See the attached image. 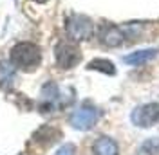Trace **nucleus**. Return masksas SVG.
<instances>
[{"instance_id": "nucleus-1", "label": "nucleus", "mask_w": 159, "mask_h": 155, "mask_svg": "<svg viewBox=\"0 0 159 155\" xmlns=\"http://www.w3.org/2000/svg\"><path fill=\"white\" fill-rule=\"evenodd\" d=\"M9 61L18 70L33 72L42 63V49L33 42H18L9 51Z\"/></svg>"}, {"instance_id": "nucleus-2", "label": "nucleus", "mask_w": 159, "mask_h": 155, "mask_svg": "<svg viewBox=\"0 0 159 155\" xmlns=\"http://www.w3.org/2000/svg\"><path fill=\"white\" fill-rule=\"evenodd\" d=\"M65 31H67V36L72 42H83V40H89L92 36L94 25H92L89 16L70 15L69 18L65 20Z\"/></svg>"}, {"instance_id": "nucleus-3", "label": "nucleus", "mask_w": 159, "mask_h": 155, "mask_svg": "<svg viewBox=\"0 0 159 155\" xmlns=\"http://www.w3.org/2000/svg\"><path fill=\"white\" fill-rule=\"evenodd\" d=\"M56 63L60 69H72L81 61V51L72 40H61L54 49Z\"/></svg>"}, {"instance_id": "nucleus-4", "label": "nucleus", "mask_w": 159, "mask_h": 155, "mask_svg": "<svg viewBox=\"0 0 159 155\" xmlns=\"http://www.w3.org/2000/svg\"><path fill=\"white\" fill-rule=\"evenodd\" d=\"M132 125L139 128H148L159 123V103H147L141 107L134 108V112L130 114Z\"/></svg>"}, {"instance_id": "nucleus-5", "label": "nucleus", "mask_w": 159, "mask_h": 155, "mask_svg": "<svg viewBox=\"0 0 159 155\" xmlns=\"http://www.w3.org/2000/svg\"><path fill=\"white\" fill-rule=\"evenodd\" d=\"M99 112L94 107H81L70 116V125L76 130H90L98 123Z\"/></svg>"}, {"instance_id": "nucleus-6", "label": "nucleus", "mask_w": 159, "mask_h": 155, "mask_svg": "<svg viewBox=\"0 0 159 155\" xmlns=\"http://www.w3.org/2000/svg\"><path fill=\"white\" fill-rule=\"evenodd\" d=\"M99 42L105 47H119L125 42L123 29H119V27L112 25V24L101 25V29H99Z\"/></svg>"}, {"instance_id": "nucleus-7", "label": "nucleus", "mask_w": 159, "mask_h": 155, "mask_svg": "<svg viewBox=\"0 0 159 155\" xmlns=\"http://www.w3.org/2000/svg\"><path fill=\"white\" fill-rule=\"evenodd\" d=\"M92 155H119L118 143L105 135L98 137L92 144Z\"/></svg>"}, {"instance_id": "nucleus-8", "label": "nucleus", "mask_w": 159, "mask_h": 155, "mask_svg": "<svg viewBox=\"0 0 159 155\" xmlns=\"http://www.w3.org/2000/svg\"><path fill=\"white\" fill-rule=\"evenodd\" d=\"M156 56H157V49H143V51H138V52H132L129 56H125L123 61L129 65H143L150 60H154Z\"/></svg>"}, {"instance_id": "nucleus-9", "label": "nucleus", "mask_w": 159, "mask_h": 155, "mask_svg": "<svg viewBox=\"0 0 159 155\" xmlns=\"http://www.w3.org/2000/svg\"><path fill=\"white\" fill-rule=\"evenodd\" d=\"M89 70H99L103 74H109V76H114L116 74V69H114V63L109 61V60H103V58H96L92 60L89 65H87Z\"/></svg>"}, {"instance_id": "nucleus-10", "label": "nucleus", "mask_w": 159, "mask_h": 155, "mask_svg": "<svg viewBox=\"0 0 159 155\" xmlns=\"http://www.w3.org/2000/svg\"><path fill=\"white\" fill-rule=\"evenodd\" d=\"M58 130H54V128H51V126H43V128H40L38 132L34 134V141H42L45 146H49L51 143H54L56 141V137H60Z\"/></svg>"}, {"instance_id": "nucleus-11", "label": "nucleus", "mask_w": 159, "mask_h": 155, "mask_svg": "<svg viewBox=\"0 0 159 155\" xmlns=\"http://www.w3.org/2000/svg\"><path fill=\"white\" fill-rule=\"evenodd\" d=\"M13 79H15V67L0 61V85L2 87H9L13 83Z\"/></svg>"}, {"instance_id": "nucleus-12", "label": "nucleus", "mask_w": 159, "mask_h": 155, "mask_svg": "<svg viewBox=\"0 0 159 155\" xmlns=\"http://www.w3.org/2000/svg\"><path fill=\"white\" fill-rule=\"evenodd\" d=\"M138 155H159V139L152 137L148 141H145L139 148Z\"/></svg>"}, {"instance_id": "nucleus-13", "label": "nucleus", "mask_w": 159, "mask_h": 155, "mask_svg": "<svg viewBox=\"0 0 159 155\" xmlns=\"http://www.w3.org/2000/svg\"><path fill=\"white\" fill-rule=\"evenodd\" d=\"M74 153H76V148H74V144H63L54 155H74Z\"/></svg>"}, {"instance_id": "nucleus-14", "label": "nucleus", "mask_w": 159, "mask_h": 155, "mask_svg": "<svg viewBox=\"0 0 159 155\" xmlns=\"http://www.w3.org/2000/svg\"><path fill=\"white\" fill-rule=\"evenodd\" d=\"M36 2H45V0H36Z\"/></svg>"}]
</instances>
